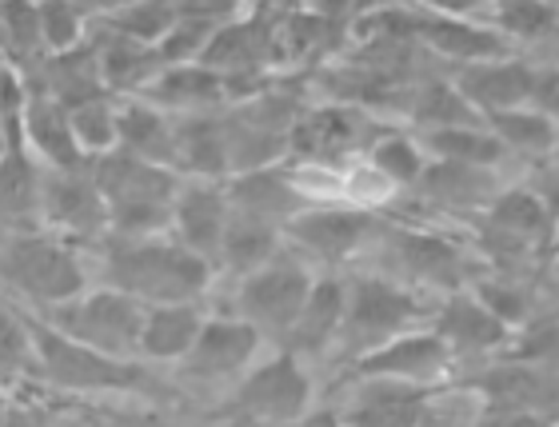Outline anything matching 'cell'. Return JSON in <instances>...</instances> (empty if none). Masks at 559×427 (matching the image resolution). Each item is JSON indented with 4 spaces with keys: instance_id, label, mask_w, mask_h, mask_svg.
I'll return each mask as SVG.
<instances>
[{
    "instance_id": "6da1fadb",
    "label": "cell",
    "mask_w": 559,
    "mask_h": 427,
    "mask_svg": "<svg viewBox=\"0 0 559 427\" xmlns=\"http://www.w3.org/2000/svg\"><path fill=\"white\" fill-rule=\"evenodd\" d=\"M96 280L132 292L144 304L209 300L221 284V268L176 240L173 232L108 236L96 244Z\"/></svg>"
},
{
    "instance_id": "7a4b0ae2",
    "label": "cell",
    "mask_w": 559,
    "mask_h": 427,
    "mask_svg": "<svg viewBox=\"0 0 559 427\" xmlns=\"http://www.w3.org/2000/svg\"><path fill=\"white\" fill-rule=\"evenodd\" d=\"M96 284V248L52 228H9L4 236V288L24 312L48 316Z\"/></svg>"
},
{
    "instance_id": "3957f363",
    "label": "cell",
    "mask_w": 559,
    "mask_h": 427,
    "mask_svg": "<svg viewBox=\"0 0 559 427\" xmlns=\"http://www.w3.org/2000/svg\"><path fill=\"white\" fill-rule=\"evenodd\" d=\"M36 335V380L52 392L76 395H148L152 376L144 359L108 356L100 347L84 344L76 335L60 332L45 316H33Z\"/></svg>"
},
{
    "instance_id": "277c9868",
    "label": "cell",
    "mask_w": 559,
    "mask_h": 427,
    "mask_svg": "<svg viewBox=\"0 0 559 427\" xmlns=\"http://www.w3.org/2000/svg\"><path fill=\"white\" fill-rule=\"evenodd\" d=\"M376 272L404 280L412 288L428 292V296H448L455 288H467L472 280L484 272L479 256L467 252L464 240H455L452 232L424 228L416 220H388L380 240L372 244Z\"/></svg>"
},
{
    "instance_id": "5b68a950",
    "label": "cell",
    "mask_w": 559,
    "mask_h": 427,
    "mask_svg": "<svg viewBox=\"0 0 559 427\" xmlns=\"http://www.w3.org/2000/svg\"><path fill=\"white\" fill-rule=\"evenodd\" d=\"M93 176L108 200L112 236H156L173 232L176 197L185 188V173L164 164L140 161L132 152H108L93 161Z\"/></svg>"
},
{
    "instance_id": "8992f818",
    "label": "cell",
    "mask_w": 559,
    "mask_h": 427,
    "mask_svg": "<svg viewBox=\"0 0 559 427\" xmlns=\"http://www.w3.org/2000/svg\"><path fill=\"white\" fill-rule=\"evenodd\" d=\"M436 300L440 296H428L388 272H348V316H344L336 352H344V359L352 364L364 352L396 340L400 332L431 323Z\"/></svg>"
},
{
    "instance_id": "52a82bcc",
    "label": "cell",
    "mask_w": 559,
    "mask_h": 427,
    "mask_svg": "<svg viewBox=\"0 0 559 427\" xmlns=\"http://www.w3.org/2000/svg\"><path fill=\"white\" fill-rule=\"evenodd\" d=\"M316 404L312 364L292 347L272 344L224 395L221 416L248 419V424H288L308 419Z\"/></svg>"
},
{
    "instance_id": "ba28073f",
    "label": "cell",
    "mask_w": 559,
    "mask_h": 427,
    "mask_svg": "<svg viewBox=\"0 0 559 427\" xmlns=\"http://www.w3.org/2000/svg\"><path fill=\"white\" fill-rule=\"evenodd\" d=\"M320 272H324V268H316L308 256H300L288 244V248H284L276 260H269L264 268H257V272H248V276H240V280H228L233 312L252 320L272 344H280V340L292 332V323H296L300 308L308 304V296H312Z\"/></svg>"
},
{
    "instance_id": "9c48e42d",
    "label": "cell",
    "mask_w": 559,
    "mask_h": 427,
    "mask_svg": "<svg viewBox=\"0 0 559 427\" xmlns=\"http://www.w3.org/2000/svg\"><path fill=\"white\" fill-rule=\"evenodd\" d=\"M388 228V216L380 209H364L352 200H324L308 204L304 212L284 224V236L300 256H308L316 268H344L364 260Z\"/></svg>"
},
{
    "instance_id": "30bf717a",
    "label": "cell",
    "mask_w": 559,
    "mask_h": 427,
    "mask_svg": "<svg viewBox=\"0 0 559 427\" xmlns=\"http://www.w3.org/2000/svg\"><path fill=\"white\" fill-rule=\"evenodd\" d=\"M272 347V340L260 332L257 323L245 320L240 312H209V323H204V332L200 340L192 344L176 371H180V380L188 388H204V392H228L240 376H245L252 364H257L264 352Z\"/></svg>"
},
{
    "instance_id": "8fae6325",
    "label": "cell",
    "mask_w": 559,
    "mask_h": 427,
    "mask_svg": "<svg viewBox=\"0 0 559 427\" xmlns=\"http://www.w3.org/2000/svg\"><path fill=\"white\" fill-rule=\"evenodd\" d=\"M144 312H148V304L136 300L132 292L112 288V284H100V280H96L93 288L81 292L76 300H69L64 308H57V312H48L45 320L57 323L60 332L84 340V344L100 347L108 356L140 359Z\"/></svg>"
},
{
    "instance_id": "7c38bea8",
    "label": "cell",
    "mask_w": 559,
    "mask_h": 427,
    "mask_svg": "<svg viewBox=\"0 0 559 427\" xmlns=\"http://www.w3.org/2000/svg\"><path fill=\"white\" fill-rule=\"evenodd\" d=\"M40 224L76 244H88V248L112 236L108 200L96 185L93 164L88 168H48L45 197H40Z\"/></svg>"
},
{
    "instance_id": "4fadbf2b",
    "label": "cell",
    "mask_w": 559,
    "mask_h": 427,
    "mask_svg": "<svg viewBox=\"0 0 559 427\" xmlns=\"http://www.w3.org/2000/svg\"><path fill=\"white\" fill-rule=\"evenodd\" d=\"M460 364L464 359L455 356V347L431 323H419L412 332H400L396 340L352 359L348 376H396V380L419 383V388H443L455 380Z\"/></svg>"
},
{
    "instance_id": "5bb4252c",
    "label": "cell",
    "mask_w": 559,
    "mask_h": 427,
    "mask_svg": "<svg viewBox=\"0 0 559 427\" xmlns=\"http://www.w3.org/2000/svg\"><path fill=\"white\" fill-rule=\"evenodd\" d=\"M412 36L424 52L436 60H448L452 69L479 64L491 57H508L512 52V36L503 33L496 21H479V16H448V12H412Z\"/></svg>"
},
{
    "instance_id": "9a60e30c",
    "label": "cell",
    "mask_w": 559,
    "mask_h": 427,
    "mask_svg": "<svg viewBox=\"0 0 559 427\" xmlns=\"http://www.w3.org/2000/svg\"><path fill=\"white\" fill-rule=\"evenodd\" d=\"M503 168H476V164H455V161H428L419 185L404 197H416V204L443 216H479L488 209L503 180Z\"/></svg>"
},
{
    "instance_id": "2e32d148",
    "label": "cell",
    "mask_w": 559,
    "mask_h": 427,
    "mask_svg": "<svg viewBox=\"0 0 559 427\" xmlns=\"http://www.w3.org/2000/svg\"><path fill=\"white\" fill-rule=\"evenodd\" d=\"M431 328L455 347L460 359L508 352V347L515 344V335H520L491 312L472 288H455V292H448V296H440V300H436V312H431Z\"/></svg>"
},
{
    "instance_id": "e0dca14e",
    "label": "cell",
    "mask_w": 559,
    "mask_h": 427,
    "mask_svg": "<svg viewBox=\"0 0 559 427\" xmlns=\"http://www.w3.org/2000/svg\"><path fill=\"white\" fill-rule=\"evenodd\" d=\"M344 316H348V272L324 268L316 276V288L308 296V304H304L296 323H292V332L280 344L292 347L308 364H320V359H328L340 347Z\"/></svg>"
},
{
    "instance_id": "ac0fdd59",
    "label": "cell",
    "mask_w": 559,
    "mask_h": 427,
    "mask_svg": "<svg viewBox=\"0 0 559 427\" xmlns=\"http://www.w3.org/2000/svg\"><path fill=\"white\" fill-rule=\"evenodd\" d=\"M539 72H544V64L508 52V57H491V60H479V64L452 69V76L464 88L467 100L484 116H491V112H503V108L536 105Z\"/></svg>"
},
{
    "instance_id": "d6986e66",
    "label": "cell",
    "mask_w": 559,
    "mask_h": 427,
    "mask_svg": "<svg viewBox=\"0 0 559 427\" xmlns=\"http://www.w3.org/2000/svg\"><path fill=\"white\" fill-rule=\"evenodd\" d=\"M233 220V197H228V180H197L185 176V188L176 197L173 212V236L185 240L192 252L221 268L224 232Z\"/></svg>"
},
{
    "instance_id": "ffe728a7",
    "label": "cell",
    "mask_w": 559,
    "mask_h": 427,
    "mask_svg": "<svg viewBox=\"0 0 559 427\" xmlns=\"http://www.w3.org/2000/svg\"><path fill=\"white\" fill-rule=\"evenodd\" d=\"M152 105L168 108L173 116L185 112H212V108H228L240 100L233 76H224L221 69H212L204 60L192 64H168V69L152 81V88L144 93Z\"/></svg>"
},
{
    "instance_id": "44dd1931",
    "label": "cell",
    "mask_w": 559,
    "mask_h": 427,
    "mask_svg": "<svg viewBox=\"0 0 559 427\" xmlns=\"http://www.w3.org/2000/svg\"><path fill=\"white\" fill-rule=\"evenodd\" d=\"M209 304L204 300H173V304H148L144 312V332H140V359L144 364H164L176 368L200 340L209 323Z\"/></svg>"
},
{
    "instance_id": "7402d4cb",
    "label": "cell",
    "mask_w": 559,
    "mask_h": 427,
    "mask_svg": "<svg viewBox=\"0 0 559 427\" xmlns=\"http://www.w3.org/2000/svg\"><path fill=\"white\" fill-rule=\"evenodd\" d=\"M176 149H180V173L185 176H197V180H228L233 176L224 108L176 116Z\"/></svg>"
},
{
    "instance_id": "603a6c76",
    "label": "cell",
    "mask_w": 559,
    "mask_h": 427,
    "mask_svg": "<svg viewBox=\"0 0 559 427\" xmlns=\"http://www.w3.org/2000/svg\"><path fill=\"white\" fill-rule=\"evenodd\" d=\"M228 197H233V209L252 212V216H264V220H276V224H288L296 212H304L308 204H312V200L300 192V185L292 180L288 161L228 176Z\"/></svg>"
},
{
    "instance_id": "cb8c5ba5",
    "label": "cell",
    "mask_w": 559,
    "mask_h": 427,
    "mask_svg": "<svg viewBox=\"0 0 559 427\" xmlns=\"http://www.w3.org/2000/svg\"><path fill=\"white\" fill-rule=\"evenodd\" d=\"M21 120H24V137H28L33 152L48 168H88V164H93L84 156L76 132H72V116L64 100L33 88Z\"/></svg>"
},
{
    "instance_id": "d4e9b609",
    "label": "cell",
    "mask_w": 559,
    "mask_h": 427,
    "mask_svg": "<svg viewBox=\"0 0 559 427\" xmlns=\"http://www.w3.org/2000/svg\"><path fill=\"white\" fill-rule=\"evenodd\" d=\"M120 152H132L140 161L164 164L180 173V149H176V116L152 105L148 96H120Z\"/></svg>"
},
{
    "instance_id": "484cf974",
    "label": "cell",
    "mask_w": 559,
    "mask_h": 427,
    "mask_svg": "<svg viewBox=\"0 0 559 427\" xmlns=\"http://www.w3.org/2000/svg\"><path fill=\"white\" fill-rule=\"evenodd\" d=\"M96 33H100V45H96L100 72H105V88L112 96H144L152 88V81L168 69L156 45H144V40H132L124 33H112L100 21H96Z\"/></svg>"
},
{
    "instance_id": "4316f807",
    "label": "cell",
    "mask_w": 559,
    "mask_h": 427,
    "mask_svg": "<svg viewBox=\"0 0 559 427\" xmlns=\"http://www.w3.org/2000/svg\"><path fill=\"white\" fill-rule=\"evenodd\" d=\"M284 248H288L284 224H276V220H264V216H252V212L233 209V220H228V232H224V248H221V276L224 280L248 276V272L264 268L269 260H276Z\"/></svg>"
},
{
    "instance_id": "83f0119b",
    "label": "cell",
    "mask_w": 559,
    "mask_h": 427,
    "mask_svg": "<svg viewBox=\"0 0 559 427\" xmlns=\"http://www.w3.org/2000/svg\"><path fill=\"white\" fill-rule=\"evenodd\" d=\"M424 140L431 161H455V164H476V168H508L512 164V152L496 132H491L488 120H476V124H452V128H424L416 132Z\"/></svg>"
},
{
    "instance_id": "f1b7e54d",
    "label": "cell",
    "mask_w": 559,
    "mask_h": 427,
    "mask_svg": "<svg viewBox=\"0 0 559 427\" xmlns=\"http://www.w3.org/2000/svg\"><path fill=\"white\" fill-rule=\"evenodd\" d=\"M488 124H491V132L508 144L512 161H524V164L548 161V156H556V149H559V120L536 105L491 112Z\"/></svg>"
},
{
    "instance_id": "f546056e",
    "label": "cell",
    "mask_w": 559,
    "mask_h": 427,
    "mask_svg": "<svg viewBox=\"0 0 559 427\" xmlns=\"http://www.w3.org/2000/svg\"><path fill=\"white\" fill-rule=\"evenodd\" d=\"M364 161L372 164L376 173L388 176L400 192H412L419 185V176L428 168V149H424V140L416 137V128H392L388 124L380 137L372 140V149L364 152Z\"/></svg>"
},
{
    "instance_id": "4dcf8cb0",
    "label": "cell",
    "mask_w": 559,
    "mask_h": 427,
    "mask_svg": "<svg viewBox=\"0 0 559 427\" xmlns=\"http://www.w3.org/2000/svg\"><path fill=\"white\" fill-rule=\"evenodd\" d=\"M69 116H72V132H76L88 161H100V156L120 149V96L112 93L88 96L81 105H69Z\"/></svg>"
},
{
    "instance_id": "1f68e13d",
    "label": "cell",
    "mask_w": 559,
    "mask_h": 427,
    "mask_svg": "<svg viewBox=\"0 0 559 427\" xmlns=\"http://www.w3.org/2000/svg\"><path fill=\"white\" fill-rule=\"evenodd\" d=\"M180 16H185L180 0H124L117 9H108L100 24L112 33L132 36V40H144V45H160Z\"/></svg>"
},
{
    "instance_id": "d6a6232c",
    "label": "cell",
    "mask_w": 559,
    "mask_h": 427,
    "mask_svg": "<svg viewBox=\"0 0 559 427\" xmlns=\"http://www.w3.org/2000/svg\"><path fill=\"white\" fill-rule=\"evenodd\" d=\"M467 288L476 292L479 300L488 304L491 312L500 316L512 332H524L527 323L536 320V304H532V292L520 276L512 272H500V268H488V272H479Z\"/></svg>"
},
{
    "instance_id": "836d02e7",
    "label": "cell",
    "mask_w": 559,
    "mask_h": 427,
    "mask_svg": "<svg viewBox=\"0 0 559 427\" xmlns=\"http://www.w3.org/2000/svg\"><path fill=\"white\" fill-rule=\"evenodd\" d=\"M96 24L84 16L81 0H40V36L45 52H72L93 36Z\"/></svg>"
},
{
    "instance_id": "e575fe53",
    "label": "cell",
    "mask_w": 559,
    "mask_h": 427,
    "mask_svg": "<svg viewBox=\"0 0 559 427\" xmlns=\"http://www.w3.org/2000/svg\"><path fill=\"white\" fill-rule=\"evenodd\" d=\"M4 40H9V57L36 60L45 52V36H40V0H4Z\"/></svg>"
},
{
    "instance_id": "d590c367",
    "label": "cell",
    "mask_w": 559,
    "mask_h": 427,
    "mask_svg": "<svg viewBox=\"0 0 559 427\" xmlns=\"http://www.w3.org/2000/svg\"><path fill=\"white\" fill-rule=\"evenodd\" d=\"M216 28L221 24L216 21H204V16H180V21L168 28V36H164L160 45V57L164 64H192V60H204V52H209L212 36H216Z\"/></svg>"
},
{
    "instance_id": "8d00e7d4",
    "label": "cell",
    "mask_w": 559,
    "mask_h": 427,
    "mask_svg": "<svg viewBox=\"0 0 559 427\" xmlns=\"http://www.w3.org/2000/svg\"><path fill=\"white\" fill-rule=\"evenodd\" d=\"M257 4H264V0H180V12H188V16H204V21H236V16H245V12H252Z\"/></svg>"
},
{
    "instance_id": "74e56055",
    "label": "cell",
    "mask_w": 559,
    "mask_h": 427,
    "mask_svg": "<svg viewBox=\"0 0 559 427\" xmlns=\"http://www.w3.org/2000/svg\"><path fill=\"white\" fill-rule=\"evenodd\" d=\"M416 9L448 12V16H479V21H496V0H416Z\"/></svg>"
},
{
    "instance_id": "f35d334b",
    "label": "cell",
    "mask_w": 559,
    "mask_h": 427,
    "mask_svg": "<svg viewBox=\"0 0 559 427\" xmlns=\"http://www.w3.org/2000/svg\"><path fill=\"white\" fill-rule=\"evenodd\" d=\"M300 9L324 12V16H336V21H352L360 12V0H296Z\"/></svg>"
},
{
    "instance_id": "ab89813d",
    "label": "cell",
    "mask_w": 559,
    "mask_h": 427,
    "mask_svg": "<svg viewBox=\"0 0 559 427\" xmlns=\"http://www.w3.org/2000/svg\"><path fill=\"white\" fill-rule=\"evenodd\" d=\"M556 248H559V236H556Z\"/></svg>"
},
{
    "instance_id": "60d3db41",
    "label": "cell",
    "mask_w": 559,
    "mask_h": 427,
    "mask_svg": "<svg viewBox=\"0 0 559 427\" xmlns=\"http://www.w3.org/2000/svg\"><path fill=\"white\" fill-rule=\"evenodd\" d=\"M556 156H559V149H556Z\"/></svg>"
}]
</instances>
